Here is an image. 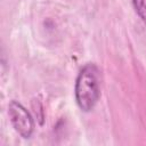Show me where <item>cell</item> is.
<instances>
[{
    "label": "cell",
    "mask_w": 146,
    "mask_h": 146,
    "mask_svg": "<svg viewBox=\"0 0 146 146\" xmlns=\"http://www.w3.org/2000/svg\"><path fill=\"white\" fill-rule=\"evenodd\" d=\"M100 95L99 72L95 64H87L80 71L75 82V99L79 107L89 112L98 102Z\"/></svg>",
    "instance_id": "cell-1"
},
{
    "label": "cell",
    "mask_w": 146,
    "mask_h": 146,
    "mask_svg": "<svg viewBox=\"0 0 146 146\" xmlns=\"http://www.w3.org/2000/svg\"><path fill=\"white\" fill-rule=\"evenodd\" d=\"M8 114L15 130L24 138L31 137L34 130V122L27 110L23 107L19 103L13 100L9 103Z\"/></svg>",
    "instance_id": "cell-2"
},
{
    "label": "cell",
    "mask_w": 146,
    "mask_h": 146,
    "mask_svg": "<svg viewBox=\"0 0 146 146\" xmlns=\"http://www.w3.org/2000/svg\"><path fill=\"white\" fill-rule=\"evenodd\" d=\"M135 9L141 19L146 21V0H132Z\"/></svg>",
    "instance_id": "cell-3"
}]
</instances>
